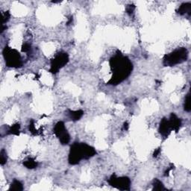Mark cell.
<instances>
[{"label":"cell","mask_w":191,"mask_h":191,"mask_svg":"<svg viewBox=\"0 0 191 191\" xmlns=\"http://www.w3.org/2000/svg\"><path fill=\"white\" fill-rule=\"evenodd\" d=\"M110 65L113 76L108 85H116L124 81L130 76L133 69V65L128 58L123 56L120 52H118L114 57L111 58Z\"/></svg>","instance_id":"6da1fadb"},{"label":"cell","mask_w":191,"mask_h":191,"mask_svg":"<svg viewBox=\"0 0 191 191\" xmlns=\"http://www.w3.org/2000/svg\"><path fill=\"white\" fill-rule=\"evenodd\" d=\"M96 154L93 147L83 143H75L71 146L68 161L72 165L78 164L82 159H89Z\"/></svg>","instance_id":"7a4b0ae2"},{"label":"cell","mask_w":191,"mask_h":191,"mask_svg":"<svg viewBox=\"0 0 191 191\" xmlns=\"http://www.w3.org/2000/svg\"><path fill=\"white\" fill-rule=\"evenodd\" d=\"M188 56V52L185 48H180L171 53L166 54L163 58V65L172 67L185 61Z\"/></svg>","instance_id":"3957f363"},{"label":"cell","mask_w":191,"mask_h":191,"mask_svg":"<svg viewBox=\"0 0 191 191\" xmlns=\"http://www.w3.org/2000/svg\"><path fill=\"white\" fill-rule=\"evenodd\" d=\"M3 55H4L7 67L17 68L22 66L20 54L14 49L5 46L3 50Z\"/></svg>","instance_id":"277c9868"},{"label":"cell","mask_w":191,"mask_h":191,"mask_svg":"<svg viewBox=\"0 0 191 191\" xmlns=\"http://www.w3.org/2000/svg\"><path fill=\"white\" fill-rule=\"evenodd\" d=\"M68 61V54L65 52H60L51 61V68L50 71L52 73H57L60 69L65 66Z\"/></svg>","instance_id":"5b68a950"},{"label":"cell","mask_w":191,"mask_h":191,"mask_svg":"<svg viewBox=\"0 0 191 191\" xmlns=\"http://www.w3.org/2000/svg\"><path fill=\"white\" fill-rule=\"evenodd\" d=\"M108 183L111 186L120 190H130L131 181L128 177H116L115 175H112Z\"/></svg>","instance_id":"8992f818"},{"label":"cell","mask_w":191,"mask_h":191,"mask_svg":"<svg viewBox=\"0 0 191 191\" xmlns=\"http://www.w3.org/2000/svg\"><path fill=\"white\" fill-rule=\"evenodd\" d=\"M54 132L57 137L59 139L60 142L62 145L68 144L69 142L70 141V134L67 132L66 128H65V125L63 122L60 121L56 123L54 128Z\"/></svg>","instance_id":"52a82bcc"},{"label":"cell","mask_w":191,"mask_h":191,"mask_svg":"<svg viewBox=\"0 0 191 191\" xmlns=\"http://www.w3.org/2000/svg\"><path fill=\"white\" fill-rule=\"evenodd\" d=\"M171 130L172 129H171L170 122L166 118H163L162 120L161 121V123H160L159 132L163 137H167L169 134L170 133Z\"/></svg>","instance_id":"ba28073f"},{"label":"cell","mask_w":191,"mask_h":191,"mask_svg":"<svg viewBox=\"0 0 191 191\" xmlns=\"http://www.w3.org/2000/svg\"><path fill=\"white\" fill-rule=\"evenodd\" d=\"M169 122H170L171 129H173L176 132H178V131L179 130L180 127H181V119H180L176 114L172 113V114H171Z\"/></svg>","instance_id":"9c48e42d"},{"label":"cell","mask_w":191,"mask_h":191,"mask_svg":"<svg viewBox=\"0 0 191 191\" xmlns=\"http://www.w3.org/2000/svg\"><path fill=\"white\" fill-rule=\"evenodd\" d=\"M69 113H70L69 114H70V118L74 121L79 120V119H81V118L82 117V116L84 115L83 111H81V110L74 111H70Z\"/></svg>","instance_id":"30bf717a"},{"label":"cell","mask_w":191,"mask_h":191,"mask_svg":"<svg viewBox=\"0 0 191 191\" xmlns=\"http://www.w3.org/2000/svg\"><path fill=\"white\" fill-rule=\"evenodd\" d=\"M191 11V5L190 3H185V4L181 5V6L179 7V14H181V15H184L185 14H190Z\"/></svg>","instance_id":"8fae6325"},{"label":"cell","mask_w":191,"mask_h":191,"mask_svg":"<svg viewBox=\"0 0 191 191\" xmlns=\"http://www.w3.org/2000/svg\"><path fill=\"white\" fill-rule=\"evenodd\" d=\"M23 190V185L20 181L18 180L14 179L11 184L9 190H16V191H21Z\"/></svg>","instance_id":"7c38bea8"},{"label":"cell","mask_w":191,"mask_h":191,"mask_svg":"<svg viewBox=\"0 0 191 191\" xmlns=\"http://www.w3.org/2000/svg\"><path fill=\"white\" fill-rule=\"evenodd\" d=\"M23 164L28 169H34L37 166V163L32 158H29V159L26 160V161H24Z\"/></svg>","instance_id":"4fadbf2b"},{"label":"cell","mask_w":191,"mask_h":191,"mask_svg":"<svg viewBox=\"0 0 191 191\" xmlns=\"http://www.w3.org/2000/svg\"><path fill=\"white\" fill-rule=\"evenodd\" d=\"M153 190H165L163 183L160 180L155 179L153 181Z\"/></svg>","instance_id":"5bb4252c"},{"label":"cell","mask_w":191,"mask_h":191,"mask_svg":"<svg viewBox=\"0 0 191 191\" xmlns=\"http://www.w3.org/2000/svg\"><path fill=\"white\" fill-rule=\"evenodd\" d=\"M20 126L19 124H15V125H12L11 128L9 129L8 134L18 135V134H20Z\"/></svg>","instance_id":"9a60e30c"},{"label":"cell","mask_w":191,"mask_h":191,"mask_svg":"<svg viewBox=\"0 0 191 191\" xmlns=\"http://www.w3.org/2000/svg\"><path fill=\"white\" fill-rule=\"evenodd\" d=\"M184 110L187 112H190L191 110L190 108V93H188L185 98L184 100Z\"/></svg>","instance_id":"2e32d148"},{"label":"cell","mask_w":191,"mask_h":191,"mask_svg":"<svg viewBox=\"0 0 191 191\" xmlns=\"http://www.w3.org/2000/svg\"><path fill=\"white\" fill-rule=\"evenodd\" d=\"M7 162V154L5 150H2L0 152V163L1 165H4Z\"/></svg>","instance_id":"e0dca14e"},{"label":"cell","mask_w":191,"mask_h":191,"mask_svg":"<svg viewBox=\"0 0 191 191\" xmlns=\"http://www.w3.org/2000/svg\"><path fill=\"white\" fill-rule=\"evenodd\" d=\"M29 131L31 132V133H32V134H36V133H37V130H36L35 128V126H34V121H31L30 124H29Z\"/></svg>","instance_id":"ac0fdd59"},{"label":"cell","mask_w":191,"mask_h":191,"mask_svg":"<svg viewBox=\"0 0 191 191\" xmlns=\"http://www.w3.org/2000/svg\"><path fill=\"white\" fill-rule=\"evenodd\" d=\"M9 19H10V14H9L8 11L5 12V14H3L2 17V25H4L5 23H7Z\"/></svg>","instance_id":"d6986e66"},{"label":"cell","mask_w":191,"mask_h":191,"mask_svg":"<svg viewBox=\"0 0 191 191\" xmlns=\"http://www.w3.org/2000/svg\"><path fill=\"white\" fill-rule=\"evenodd\" d=\"M31 49V46L28 44V43H25L24 45L23 46V48H22V51L24 52H28Z\"/></svg>","instance_id":"ffe728a7"},{"label":"cell","mask_w":191,"mask_h":191,"mask_svg":"<svg viewBox=\"0 0 191 191\" xmlns=\"http://www.w3.org/2000/svg\"><path fill=\"white\" fill-rule=\"evenodd\" d=\"M134 9V5H128V6L127 7L126 11H127V13H128V14H132V13H133Z\"/></svg>","instance_id":"44dd1931"},{"label":"cell","mask_w":191,"mask_h":191,"mask_svg":"<svg viewBox=\"0 0 191 191\" xmlns=\"http://www.w3.org/2000/svg\"><path fill=\"white\" fill-rule=\"evenodd\" d=\"M161 152V150L160 149H157V150H155V151H154V154H153V156L154 157H157V156L158 155V154Z\"/></svg>","instance_id":"7402d4cb"},{"label":"cell","mask_w":191,"mask_h":191,"mask_svg":"<svg viewBox=\"0 0 191 191\" xmlns=\"http://www.w3.org/2000/svg\"><path fill=\"white\" fill-rule=\"evenodd\" d=\"M124 129L125 130H128V124L127 123H124Z\"/></svg>","instance_id":"603a6c76"}]
</instances>
